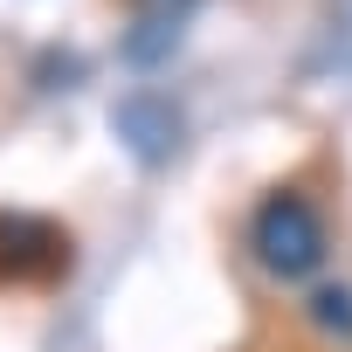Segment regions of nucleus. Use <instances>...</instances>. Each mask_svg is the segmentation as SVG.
<instances>
[{"label": "nucleus", "instance_id": "nucleus-5", "mask_svg": "<svg viewBox=\"0 0 352 352\" xmlns=\"http://www.w3.org/2000/svg\"><path fill=\"white\" fill-rule=\"evenodd\" d=\"M311 318L324 324V338L352 345V290H345V283H318V290H311Z\"/></svg>", "mask_w": 352, "mask_h": 352}, {"label": "nucleus", "instance_id": "nucleus-1", "mask_svg": "<svg viewBox=\"0 0 352 352\" xmlns=\"http://www.w3.org/2000/svg\"><path fill=\"white\" fill-rule=\"evenodd\" d=\"M249 249H256V263H263L276 283H311V276L324 270V256H331V235H324V214H318L304 194L276 187V194L256 208V221H249Z\"/></svg>", "mask_w": 352, "mask_h": 352}, {"label": "nucleus", "instance_id": "nucleus-3", "mask_svg": "<svg viewBox=\"0 0 352 352\" xmlns=\"http://www.w3.org/2000/svg\"><path fill=\"white\" fill-rule=\"evenodd\" d=\"M194 14H201V0H138L131 21H124L118 56H124L131 69H159V63H173V49L187 42Z\"/></svg>", "mask_w": 352, "mask_h": 352}, {"label": "nucleus", "instance_id": "nucleus-4", "mask_svg": "<svg viewBox=\"0 0 352 352\" xmlns=\"http://www.w3.org/2000/svg\"><path fill=\"white\" fill-rule=\"evenodd\" d=\"M111 124H118V138H124V152H131L138 166H166L173 152H180V138H187L180 111H173L166 97H124V104L111 111Z\"/></svg>", "mask_w": 352, "mask_h": 352}, {"label": "nucleus", "instance_id": "nucleus-2", "mask_svg": "<svg viewBox=\"0 0 352 352\" xmlns=\"http://www.w3.org/2000/svg\"><path fill=\"white\" fill-rule=\"evenodd\" d=\"M69 270V235L49 214L0 208V290H49Z\"/></svg>", "mask_w": 352, "mask_h": 352}]
</instances>
